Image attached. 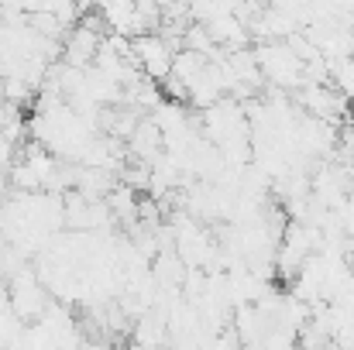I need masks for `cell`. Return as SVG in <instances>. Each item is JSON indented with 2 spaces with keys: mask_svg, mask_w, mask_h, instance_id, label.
Here are the masks:
<instances>
[{
  "mask_svg": "<svg viewBox=\"0 0 354 350\" xmlns=\"http://www.w3.org/2000/svg\"><path fill=\"white\" fill-rule=\"evenodd\" d=\"M296 104L306 117H317L324 124H341L348 100L330 86V83H306L303 90H296Z\"/></svg>",
  "mask_w": 354,
  "mask_h": 350,
  "instance_id": "obj_4",
  "label": "cell"
},
{
  "mask_svg": "<svg viewBox=\"0 0 354 350\" xmlns=\"http://www.w3.org/2000/svg\"><path fill=\"white\" fill-rule=\"evenodd\" d=\"M254 59L258 69L268 83L282 86V90H303L310 83L306 76V62L286 45V41H258L254 45Z\"/></svg>",
  "mask_w": 354,
  "mask_h": 350,
  "instance_id": "obj_1",
  "label": "cell"
},
{
  "mask_svg": "<svg viewBox=\"0 0 354 350\" xmlns=\"http://www.w3.org/2000/svg\"><path fill=\"white\" fill-rule=\"evenodd\" d=\"M7 292H10V309H14V316L21 320V323H38L48 309H52V299H48V289L41 285V278L31 271V268H24V271H17L10 282H7Z\"/></svg>",
  "mask_w": 354,
  "mask_h": 350,
  "instance_id": "obj_3",
  "label": "cell"
},
{
  "mask_svg": "<svg viewBox=\"0 0 354 350\" xmlns=\"http://www.w3.org/2000/svg\"><path fill=\"white\" fill-rule=\"evenodd\" d=\"M131 59H134V66H138L148 79H155V83L162 86V83L172 76L176 45H172L162 31H151V35H141V38L131 41Z\"/></svg>",
  "mask_w": 354,
  "mask_h": 350,
  "instance_id": "obj_2",
  "label": "cell"
},
{
  "mask_svg": "<svg viewBox=\"0 0 354 350\" xmlns=\"http://www.w3.org/2000/svg\"><path fill=\"white\" fill-rule=\"evenodd\" d=\"M330 83L348 104H354V59H334L330 62Z\"/></svg>",
  "mask_w": 354,
  "mask_h": 350,
  "instance_id": "obj_5",
  "label": "cell"
}]
</instances>
